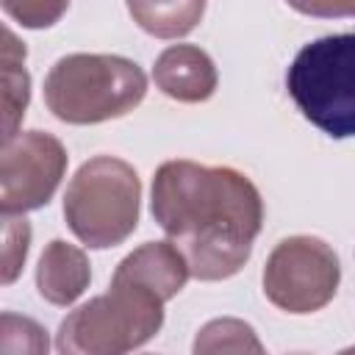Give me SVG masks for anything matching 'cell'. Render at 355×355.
<instances>
[{"label": "cell", "mask_w": 355, "mask_h": 355, "mask_svg": "<svg viewBox=\"0 0 355 355\" xmlns=\"http://www.w3.org/2000/svg\"><path fill=\"white\" fill-rule=\"evenodd\" d=\"M153 216L186 255L191 277L236 275L263 225V200L252 180L230 166L166 161L153 178Z\"/></svg>", "instance_id": "1"}, {"label": "cell", "mask_w": 355, "mask_h": 355, "mask_svg": "<svg viewBox=\"0 0 355 355\" xmlns=\"http://www.w3.org/2000/svg\"><path fill=\"white\" fill-rule=\"evenodd\" d=\"M147 94L139 64L105 53H72L58 58L44 78L47 108L69 125H94L125 116Z\"/></svg>", "instance_id": "2"}, {"label": "cell", "mask_w": 355, "mask_h": 355, "mask_svg": "<svg viewBox=\"0 0 355 355\" xmlns=\"http://www.w3.org/2000/svg\"><path fill=\"white\" fill-rule=\"evenodd\" d=\"M164 324V300L128 277H111V288L75 308L58 327L64 355H119L147 344Z\"/></svg>", "instance_id": "3"}, {"label": "cell", "mask_w": 355, "mask_h": 355, "mask_svg": "<svg viewBox=\"0 0 355 355\" xmlns=\"http://www.w3.org/2000/svg\"><path fill=\"white\" fill-rule=\"evenodd\" d=\"M139 200L136 169L122 158L94 155L67 186L64 219L86 247H116L139 225Z\"/></svg>", "instance_id": "4"}, {"label": "cell", "mask_w": 355, "mask_h": 355, "mask_svg": "<svg viewBox=\"0 0 355 355\" xmlns=\"http://www.w3.org/2000/svg\"><path fill=\"white\" fill-rule=\"evenodd\" d=\"M286 89L322 133L355 136V33L308 42L286 72Z\"/></svg>", "instance_id": "5"}, {"label": "cell", "mask_w": 355, "mask_h": 355, "mask_svg": "<svg viewBox=\"0 0 355 355\" xmlns=\"http://www.w3.org/2000/svg\"><path fill=\"white\" fill-rule=\"evenodd\" d=\"M341 280V263L330 244L316 236L283 239L263 269V294L288 313H313L324 308Z\"/></svg>", "instance_id": "6"}, {"label": "cell", "mask_w": 355, "mask_h": 355, "mask_svg": "<svg viewBox=\"0 0 355 355\" xmlns=\"http://www.w3.org/2000/svg\"><path fill=\"white\" fill-rule=\"evenodd\" d=\"M67 172L64 144L42 130H19L0 153V211L25 214L50 202Z\"/></svg>", "instance_id": "7"}, {"label": "cell", "mask_w": 355, "mask_h": 355, "mask_svg": "<svg viewBox=\"0 0 355 355\" xmlns=\"http://www.w3.org/2000/svg\"><path fill=\"white\" fill-rule=\"evenodd\" d=\"M153 80L172 100L202 103L216 92L219 75L205 50L194 44H172L155 58Z\"/></svg>", "instance_id": "8"}, {"label": "cell", "mask_w": 355, "mask_h": 355, "mask_svg": "<svg viewBox=\"0 0 355 355\" xmlns=\"http://www.w3.org/2000/svg\"><path fill=\"white\" fill-rule=\"evenodd\" d=\"M116 277H128L153 288L164 302H169L191 277L186 255L172 241H147L130 255H125L114 272Z\"/></svg>", "instance_id": "9"}, {"label": "cell", "mask_w": 355, "mask_h": 355, "mask_svg": "<svg viewBox=\"0 0 355 355\" xmlns=\"http://www.w3.org/2000/svg\"><path fill=\"white\" fill-rule=\"evenodd\" d=\"M92 269L83 250L61 239L50 241L36 266V288L53 305H72L89 286Z\"/></svg>", "instance_id": "10"}, {"label": "cell", "mask_w": 355, "mask_h": 355, "mask_svg": "<svg viewBox=\"0 0 355 355\" xmlns=\"http://www.w3.org/2000/svg\"><path fill=\"white\" fill-rule=\"evenodd\" d=\"M128 11L150 36L180 39L200 25L205 0H128Z\"/></svg>", "instance_id": "11"}, {"label": "cell", "mask_w": 355, "mask_h": 355, "mask_svg": "<svg viewBox=\"0 0 355 355\" xmlns=\"http://www.w3.org/2000/svg\"><path fill=\"white\" fill-rule=\"evenodd\" d=\"M3 141L14 139L31 100V78L25 72V47L11 31H3Z\"/></svg>", "instance_id": "12"}, {"label": "cell", "mask_w": 355, "mask_h": 355, "mask_svg": "<svg viewBox=\"0 0 355 355\" xmlns=\"http://www.w3.org/2000/svg\"><path fill=\"white\" fill-rule=\"evenodd\" d=\"M261 352V341L255 338L252 327L239 322V319H214L208 322L197 341H194V352Z\"/></svg>", "instance_id": "13"}, {"label": "cell", "mask_w": 355, "mask_h": 355, "mask_svg": "<svg viewBox=\"0 0 355 355\" xmlns=\"http://www.w3.org/2000/svg\"><path fill=\"white\" fill-rule=\"evenodd\" d=\"M0 352L3 355H42L47 352V336L44 330L25 316L3 313L0 316Z\"/></svg>", "instance_id": "14"}, {"label": "cell", "mask_w": 355, "mask_h": 355, "mask_svg": "<svg viewBox=\"0 0 355 355\" xmlns=\"http://www.w3.org/2000/svg\"><path fill=\"white\" fill-rule=\"evenodd\" d=\"M31 244V225L22 219V214H6L3 216V283H14L22 272V263L28 258Z\"/></svg>", "instance_id": "15"}, {"label": "cell", "mask_w": 355, "mask_h": 355, "mask_svg": "<svg viewBox=\"0 0 355 355\" xmlns=\"http://www.w3.org/2000/svg\"><path fill=\"white\" fill-rule=\"evenodd\" d=\"M0 3L11 19L33 31L55 25L69 6V0H0Z\"/></svg>", "instance_id": "16"}, {"label": "cell", "mask_w": 355, "mask_h": 355, "mask_svg": "<svg viewBox=\"0 0 355 355\" xmlns=\"http://www.w3.org/2000/svg\"><path fill=\"white\" fill-rule=\"evenodd\" d=\"M294 11L308 14V17H355V0H286Z\"/></svg>", "instance_id": "17"}, {"label": "cell", "mask_w": 355, "mask_h": 355, "mask_svg": "<svg viewBox=\"0 0 355 355\" xmlns=\"http://www.w3.org/2000/svg\"><path fill=\"white\" fill-rule=\"evenodd\" d=\"M347 352H355V347H349V349H347Z\"/></svg>", "instance_id": "18"}]
</instances>
